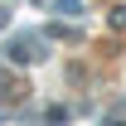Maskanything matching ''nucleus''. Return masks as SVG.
Here are the masks:
<instances>
[{
  "label": "nucleus",
  "mask_w": 126,
  "mask_h": 126,
  "mask_svg": "<svg viewBox=\"0 0 126 126\" xmlns=\"http://www.w3.org/2000/svg\"><path fill=\"white\" fill-rule=\"evenodd\" d=\"M5 53H10V63H29V58H44V53H39V44H34L29 34L10 39V48H5Z\"/></svg>",
  "instance_id": "f257e3e1"
},
{
  "label": "nucleus",
  "mask_w": 126,
  "mask_h": 126,
  "mask_svg": "<svg viewBox=\"0 0 126 126\" xmlns=\"http://www.w3.org/2000/svg\"><path fill=\"white\" fill-rule=\"evenodd\" d=\"M53 5H58V10H63V15H78V10H82V5H78V0H53Z\"/></svg>",
  "instance_id": "f03ea898"
},
{
  "label": "nucleus",
  "mask_w": 126,
  "mask_h": 126,
  "mask_svg": "<svg viewBox=\"0 0 126 126\" xmlns=\"http://www.w3.org/2000/svg\"><path fill=\"white\" fill-rule=\"evenodd\" d=\"M107 126H126V121H111V116H107Z\"/></svg>",
  "instance_id": "7ed1b4c3"
}]
</instances>
